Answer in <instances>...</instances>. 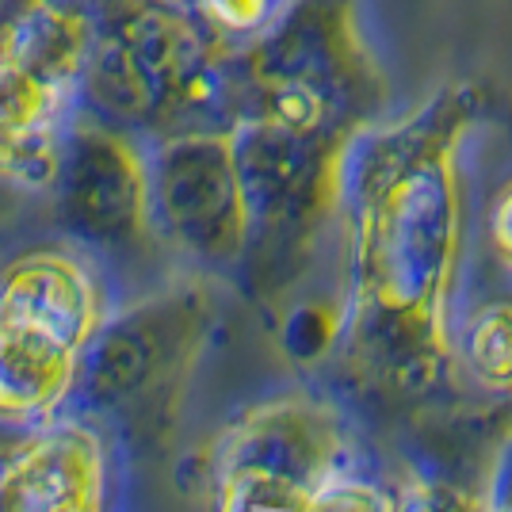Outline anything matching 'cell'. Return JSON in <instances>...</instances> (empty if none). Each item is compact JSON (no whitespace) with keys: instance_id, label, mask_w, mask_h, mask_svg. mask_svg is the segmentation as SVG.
Wrapping results in <instances>:
<instances>
[{"instance_id":"cell-1","label":"cell","mask_w":512,"mask_h":512,"mask_svg":"<svg viewBox=\"0 0 512 512\" xmlns=\"http://www.w3.org/2000/svg\"><path fill=\"white\" fill-rule=\"evenodd\" d=\"M478 119V88L444 85L390 127H363L344 153L341 199L352 237L360 321L394 337H444L463 249L459 146Z\"/></svg>"},{"instance_id":"cell-2","label":"cell","mask_w":512,"mask_h":512,"mask_svg":"<svg viewBox=\"0 0 512 512\" xmlns=\"http://www.w3.org/2000/svg\"><path fill=\"white\" fill-rule=\"evenodd\" d=\"M237 100L256 127L352 142L383 107L386 81L356 23V0H291L237 54Z\"/></svg>"},{"instance_id":"cell-3","label":"cell","mask_w":512,"mask_h":512,"mask_svg":"<svg viewBox=\"0 0 512 512\" xmlns=\"http://www.w3.org/2000/svg\"><path fill=\"white\" fill-rule=\"evenodd\" d=\"M100 43L77 0H31L0 43V180L43 188L62 172L65 127Z\"/></svg>"},{"instance_id":"cell-4","label":"cell","mask_w":512,"mask_h":512,"mask_svg":"<svg viewBox=\"0 0 512 512\" xmlns=\"http://www.w3.org/2000/svg\"><path fill=\"white\" fill-rule=\"evenodd\" d=\"M157 199L169 222L211 253H230L249 226V192L230 134L176 138L161 157Z\"/></svg>"},{"instance_id":"cell-5","label":"cell","mask_w":512,"mask_h":512,"mask_svg":"<svg viewBox=\"0 0 512 512\" xmlns=\"http://www.w3.org/2000/svg\"><path fill=\"white\" fill-rule=\"evenodd\" d=\"M100 318L96 279L77 256L58 249L20 256L0 279V321L27 325L81 348Z\"/></svg>"},{"instance_id":"cell-6","label":"cell","mask_w":512,"mask_h":512,"mask_svg":"<svg viewBox=\"0 0 512 512\" xmlns=\"http://www.w3.org/2000/svg\"><path fill=\"white\" fill-rule=\"evenodd\" d=\"M100 459L85 432H58L0 474V512H100Z\"/></svg>"},{"instance_id":"cell-7","label":"cell","mask_w":512,"mask_h":512,"mask_svg":"<svg viewBox=\"0 0 512 512\" xmlns=\"http://www.w3.org/2000/svg\"><path fill=\"white\" fill-rule=\"evenodd\" d=\"M73 352L50 333L0 321V413L27 417L54 406L69 383Z\"/></svg>"},{"instance_id":"cell-8","label":"cell","mask_w":512,"mask_h":512,"mask_svg":"<svg viewBox=\"0 0 512 512\" xmlns=\"http://www.w3.org/2000/svg\"><path fill=\"white\" fill-rule=\"evenodd\" d=\"M463 352L478 383L512 390V302H493L467 321Z\"/></svg>"},{"instance_id":"cell-9","label":"cell","mask_w":512,"mask_h":512,"mask_svg":"<svg viewBox=\"0 0 512 512\" xmlns=\"http://www.w3.org/2000/svg\"><path fill=\"white\" fill-rule=\"evenodd\" d=\"M161 8L184 12L218 39H256L283 12L287 0H153Z\"/></svg>"},{"instance_id":"cell-10","label":"cell","mask_w":512,"mask_h":512,"mask_svg":"<svg viewBox=\"0 0 512 512\" xmlns=\"http://www.w3.org/2000/svg\"><path fill=\"white\" fill-rule=\"evenodd\" d=\"M295 512H402V509L379 486L337 482V486H318L306 501L295 505Z\"/></svg>"},{"instance_id":"cell-11","label":"cell","mask_w":512,"mask_h":512,"mask_svg":"<svg viewBox=\"0 0 512 512\" xmlns=\"http://www.w3.org/2000/svg\"><path fill=\"white\" fill-rule=\"evenodd\" d=\"M486 234L497 260L512 272V176L497 188L490 211H486Z\"/></svg>"}]
</instances>
